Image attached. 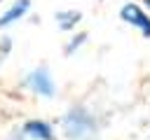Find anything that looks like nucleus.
Instances as JSON below:
<instances>
[{
    "mask_svg": "<svg viewBox=\"0 0 150 140\" xmlns=\"http://www.w3.org/2000/svg\"><path fill=\"white\" fill-rule=\"evenodd\" d=\"M120 16H122L124 21H129V23L138 26V28L143 30V35H145V37H150V19H148V14H143L136 5H124Z\"/></svg>",
    "mask_w": 150,
    "mask_h": 140,
    "instance_id": "nucleus-1",
    "label": "nucleus"
},
{
    "mask_svg": "<svg viewBox=\"0 0 150 140\" xmlns=\"http://www.w3.org/2000/svg\"><path fill=\"white\" fill-rule=\"evenodd\" d=\"M28 84H30L38 93H45V96H52V93H54V84H52L47 70H35V72L28 77Z\"/></svg>",
    "mask_w": 150,
    "mask_h": 140,
    "instance_id": "nucleus-2",
    "label": "nucleus"
},
{
    "mask_svg": "<svg viewBox=\"0 0 150 140\" xmlns=\"http://www.w3.org/2000/svg\"><path fill=\"white\" fill-rule=\"evenodd\" d=\"M26 133H30L33 138H40V140H52V131H49V126L45 121H28Z\"/></svg>",
    "mask_w": 150,
    "mask_h": 140,
    "instance_id": "nucleus-3",
    "label": "nucleus"
},
{
    "mask_svg": "<svg viewBox=\"0 0 150 140\" xmlns=\"http://www.w3.org/2000/svg\"><path fill=\"white\" fill-rule=\"evenodd\" d=\"M26 9H28V0H19V2H16V5H14V7H12L7 14H5V16H0V26L12 23V21H14V19H19V16H21Z\"/></svg>",
    "mask_w": 150,
    "mask_h": 140,
    "instance_id": "nucleus-4",
    "label": "nucleus"
},
{
    "mask_svg": "<svg viewBox=\"0 0 150 140\" xmlns=\"http://www.w3.org/2000/svg\"><path fill=\"white\" fill-rule=\"evenodd\" d=\"M145 5H148V7H150V0H145Z\"/></svg>",
    "mask_w": 150,
    "mask_h": 140,
    "instance_id": "nucleus-5",
    "label": "nucleus"
}]
</instances>
